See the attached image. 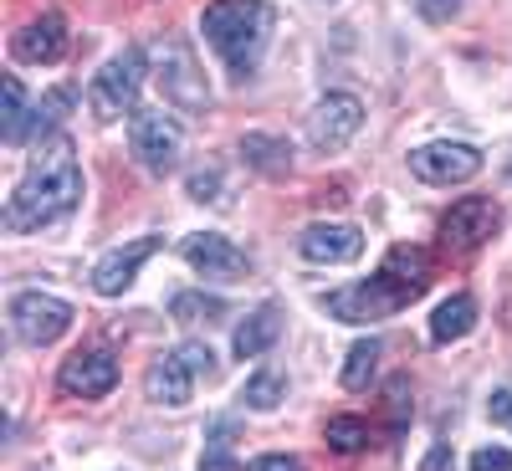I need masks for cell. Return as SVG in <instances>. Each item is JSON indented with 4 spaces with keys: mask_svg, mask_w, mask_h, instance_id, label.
I'll list each match as a JSON object with an SVG mask.
<instances>
[{
    "mask_svg": "<svg viewBox=\"0 0 512 471\" xmlns=\"http://www.w3.org/2000/svg\"><path fill=\"white\" fill-rule=\"evenodd\" d=\"M180 256L200 277H216V282H246V272H251V256L221 231H190L180 241Z\"/></svg>",
    "mask_w": 512,
    "mask_h": 471,
    "instance_id": "cell-11",
    "label": "cell"
},
{
    "mask_svg": "<svg viewBox=\"0 0 512 471\" xmlns=\"http://www.w3.org/2000/svg\"><path fill=\"white\" fill-rule=\"evenodd\" d=\"M128 149H134V164L144 175H169L180 169V154H185V128L169 118L164 108H139L128 118Z\"/></svg>",
    "mask_w": 512,
    "mask_h": 471,
    "instance_id": "cell-5",
    "label": "cell"
},
{
    "mask_svg": "<svg viewBox=\"0 0 512 471\" xmlns=\"http://www.w3.org/2000/svg\"><path fill=\"white\" fill-rule=\"evenodd\" d=\"M477 328V303L472 292H451L446 303L431 313V344H456V338H466Z\"/></svg>",
    "mask_w": 512,
    "mask_h": 471,
    "instance_id": "cell-18",
    "label": "cell"
},
{
    "mask_svg": "<svg viewBox=\"0 0 512 471\" xmlns=\"http://www.w3.org/2000/svg\"><path fill=\"white\" fill-rule=\"evenodd\" d=\"M487 415H492V425H507V431H512V384L492 390V400H487Z\"/></svg>",
    "mask_w": 512,
    "mask_h": 471,
    "instance_id": "cell-32",
    "label": "cell"
},
{
    "mask_svg": "<svg viewBox=\"0 0 512 471\" xmlns=\"http://www.w3.org/2000/svg\"><path fill=\"white\" fill-rule=\"evenodd\" d=\"M251 471H303V461L297 456H256Z\"/></svg>",
    "mask_w": 512,
    "mask_h": 471,
    "instance_id": "cell-34",
    "label": "cell"
},
{
    "mask_svg": "<svg viewBox=\"0 0 512 471\" xmlns=\"http://www.w3.org/2000/svg\"><path fill=\"white\" fill-rule=\"evenodd\" d=\"M200 31H205L210 47H216V57L226 62V72L236 82H246L272 47L277 11L267 0H210L205 16H200Z\"/></svg>",
    "mask_w": 512,
    "mask_h": 471,
    "instance_id": "cell-3",
    "label": "cell"
},
{
    "mask_svg": "<svg viewBox=\"0 0 512 471\" xmlns=\"http://www.w3.org/2000/svg\"><path fill=\"white\" fill-rule=\"evenodd\" d=\"M72 303L57 292H41V287H26L11 297V333L21 338V344H57V338L72 328Z\"/></svg>",
    "mask_w": 512,
    "mask_h": 471,
    "instance_id": "cell-7",
    "label": "cell"
},
{
    "mask_svg": "<svg viewBox=\"0 0 512 471\" xmlns=\"http://www.w3.org/2000/svg\"><path fill=\"white\" fill-rule=\"evenodd\" d=\"M384 395H390V425H395V436L405 431V420H410V384L405 379H390V390H384Z\"/></svg>",
    "mask_w": 512,
    "mask_h": 471,
    "instance_id": "cell-28",
    "label": "cell"
},
{
    "mask_svg": "<svg viewBox=\"0 0 512 471\" xmlns=\"http://www.w3.org/2000/svg\"><path fill=\"white\" fill-rule=\"evenodd\" d=\"M241 400H246V410H256V415H272V410L287 400V379L272 374V369L251 374V379H246V390H241Z\"/></svg>",
    "mask_w": 512,
    "mask_h": 471,
    "instance_id": "cell-23",
    "label": "cell"
},
{
    "mask_svg": "<svg viewBox=\"0 0 512 471\" xmlns=\"http://www.w3.org/2000/svg\"><path fill=\"white\" fill-rule=\"evenodd\" d=\"M364 128V103L354 93H323L308 113V144L318 154H338Z\"/></svg>",
    "mask_w": 512,
    "mask_h": 471,
    "instance_id": "cell-9",
    "label": "cell"
},
{
    "mask_svg": "<svg viewBox=\"0 0 512 471\" xmlns=\"http://www.w3.org/2000/svg\"><path fill=\"white\" fill-rule=\"evenodd\" d=\"M425 287H431V256H425L420 246H390L384 267L369 282L328 292L323 308L338 323H384V318H395L400 308H410Z\"/></svg>",
    "mask_w": 512,
    "mask_h": 471,
    "instance_id": "cell-2",
    "label": "cell"
},
{
    "mask_svg": "<svg viewBox=\"0 0 512 471\" xmlns=\"http://www.w3.org/2000/svg\"><path fill=\"white\" fill-rule=\"evenodd\" d=\"M415 11L431 21V26H446V21L461 16V0H415Z\"/></svg>",
    "mask_w": 512,
    "mask_h": 471,
    "instance_id": "cell-30",
    "label": "cell"
},
{
    "mask_svg": "<svg viewBox=\"0 0 512 471\" xmlns=\"http://www.w3.org/2000/svg\"><path fill=\"white\" fill-rule=\"evenodd\" d=\"M241 154H246V164L256 169V175H267V180H282L292 169V144L277 139V134H246Z\"/></svg>",
    "mask_w": 512,
    "mask_h": 471,
    "instance_id": "cell-19",
    "label": "cell"
},
{
    "mask_svg": "<svg viewBox=\"0 0 512 471\" xmlns=\"http://www.w3.org/2000/svg\"><path fill=\"white\" fill-rule=\"evenodd\" d=\"M72 98H77L72 88H52L47 98H41V103H36V118H31V128H36V134H52V128H57V123L67 118Z\"/></svg>",
    "mask_w": 512,
    "mask_h": 471,
    "instance_id": "cell-26",
    "label": "cell"
},
{
    "mask_svg": "<svg viewBox=\"0 0 512 471\" xmlns=\"http://www.w3.org/2000/svg\"><path fill=\"white\" fill-rule=\"evenodd\" d=\"M139 88H144V52L139 47H123L118 57L103 62V72L93 77L88 88V108L98 123H118L123 113H139Z\"/></svg>",
    "mask_w": 512,
    "mask_h": 471,
    "instance_id": "cell-6",
    "label": "cell"
},
{
    "mask_svg": "<svg viewBox=\"0 0 512 471\" xmlns=\"http://www.w3.org/2000/svg\"><path fill=\"white\" fill-rule=\"evenodd\" d=\"M277 338H282V308H277V303H262L246 323H236L231 349H236V359H262Z\"/></svg>",
    "mask_w": 512,
    "mask_h": 471,
    "instance_id": "cell-17",
    "label": "cell"
},
{
    "mask_svg": "<svg viewBox=\"0 0 512 471\" xmlns=\"http://www.w3.org/2000/svg\"><path fill=\"white\" fill-rule=\"evenodd\" d=\"M472 471H512V451H502V446H482V451L472 456Z\"/></svg>",
    "mask_w": 512,
    "mask_h": 471,
    "instance_id": "cell-31",
    "label": "cell"
},
{
    "mask_svg": "<svg viewBox=\"0 0 512 471\" xmlns=\"http://www.w3.org/2000/svg\"><path fill=\"white\" fill-rule=\"evenodd\" d=\"M185 190H190V200H221V169H195Z\"/></svg>",
    "mask_w": 512,
    "mask_h": 471,
    "instance_id": "cell-29",
    "label": "cell"
},
{
    "mask_svg": "<svg viewBox=\"0 0 512 471\" xmlns=\"http://www.w3.org/2000/svg\"><path fill=\"white\" fill-rule=\"evenodd\" d=\"M169 318L175 323H221L226 318V303L210 292H175L169 297Z\"/></svg>",
    "mask_w": 512,
    "mask_h": 471,
    "instance_id": "cell-22",
    "label": "cell"
},
{
    "mask_svg": "<svg viewBox=\"0 0 512 471\" xmlns=\"http://www.w3.org/2000/svg\"><path fill=\"white\" fill-rule=\"evenodd\" d=\"M323 441H328L338 456H354V451L369 446V420H359V415H333L328 431H323Z\"/></svg>",
    "mask_w": 512,
    "mask_h": 471,
    "instance_id": "cell-24",
    "label": "cell"
},
{
    "mask_svg": "<svg viewBox=\"0 0 512 471\" xmlns=\"http://www.w3.org/2000/svg\"><path fill=\"white\" fill-rule=\"evenodd\" d=\"M159 246H164L159 236H139V241H128V246L103 251V256H98V267H93V292H103V297H123L128 287L139 282L144 262H149Z\"/></svg>",
    "mask_w": 512,
    "mask_h": 471,
    "instance_id": "cell-14",
    "label": "cell"
},
{
    "mask_svg": "<svg viewBox=\"0 0 512 471\" xmlns=\"http://www.w3.org/2000/svg\"><path fill=\"white\" fill-rule=\"evenodd\" d=\"M175 354H180V359L190 364V374H195V379H216V374H221V364H216V354H210L205 344H195V338H190V344H180Z\"/></svg>",
    "mask_w": 512,
    "mask_h": 471,
    "instance_id": "cell-27",
    "label": "cell"
},
{
    "mask_svg": "<svg viewBox=\"0 0 512 471\" xmlns=\"http://www.w3.org/2000/svg\"><path fill=\"white\" fill-rule=\"evenodd\" d=\"M507 185H512V164H507Z\"/></svg>",
    "mask_w": 512,
    "mask_h": 471,
    "instance_id": "cell-35",
    "label": "cell"
},
{
    "mask_svg": "<svg viewBox=\"0 0 512 471\" xmlns=\"http://www.w3.org/2000/svg\"><path fill=\"white\" fill-rule=\"evenodd\" d=\"M200 471H241V461H231V420L210 431V446L200 451Z\"/></svg>",
    "mask_w": 512,
    "mask_h": 471,
    "instance_id": "cell-25",
    "label": "cell"
},
{
    "mask_svg": "<svg viewBox=\"0 0 512 471\" xmlns=\"http://www.w3.org/2000/svg\"><path fill=\"white\" fill-rule=\"evenodd\" d=\"M11 52H16V62H36V67L62 62V57H67V21H62L57 11L26 21V26L11 36Z\"/></svg>",
    "mask_w": 512,
    "mask_h": 471,
    "instance_id": "cell-15",
    "label": "cell"
},
{
    "mask_svg": "<svg viewBox=\"0 0 512 471\" xmlns=\"http://www.w3.org/2000/svg\"><path fill=\"white\" fill-rule=\"evenodd\" d=\"M497 205L487 200V195H466V200H456L446 216H441V246L451 251V256H472L477 246H487L492 241V231H497Z\"/></svg>",
    "mask_w": 512,
    "mask_h": 471,
    "instance_id": "cell-10",
    "label": "cell"
},
{
    "mask_svg": "<svg viewBox=\"0 0 512 471\" xmlns=\"http://www.w3.org/2000/svg\"><path fill=\"white\" fill-rule=\"evenodd\" d=\"M420 471H456V451H451V441H436L431 451H425Z\"/></svg>",
    "mask_w": 512,
    "mask_h": 471,
    "instance_id": "cell-33",
    "label": "cell"
},
{
    "mask_svg": "<svg viewBox=\"0 0 512 471\" xmlns=\"http://www.w3.org/2000/svg\"><path fill=\"white\" fill-rule=\"evenodd\" d=\"M410 175L425 185H466L482 175V149L461 144V139H441V144H420L410 149Z\"/></svg>",
    "mask_w": 512,
    "mask_h": 471,
    "instance_id": "cell-8",
    "label": "cell"
},
{
    "mask_svg": "<svg viewBox=\"0 0 512 471\" xmlns=\"http://www.w3.org/2000/svg\"><path fill=\"white\" fill-rule=\"evenodd\" d=\"M297 251L318 267H344V262H359L364 256V231L349 221H313L297 236Z\"/></svg>",
    "mask_w": 512,
    "mask_h": 471,
    "instance_id": "cell-13",
    "label": "cell"
},
{
    "mask_svg": "<svg viewBox=\"0 0 512 471\" xmlns=\"http://www.w3.org/2000/svg\"><path fill=\"white\" fill-rule=\"evenodd\" d=\"M82 200V164L72 154V139L67 134H52L47 144H41L26 164V175L21 185L11 190L6 200V231L21 236V231H41V226H52L62 216H72Z\"/></svg>",
    "mask_w": 512,
    "mask_h": 471,
    "instance_id": "cell-1",
    "label": "cell"
},
{
    "mask_svg": "<svg viewBox=\"0 0 512 471\" xmlns=\"http://www.w3.org/2000/svg\"><path fill=\"white\" fill-rule=\"evenodd\" d=\"M118 359L108 349H88V354H72L62 369H57V390L67 400H103L113 384H118Z\"/></svg>",
    "mask_w": 512,
    "mask_h": 471,
    "instance_id": "cell-12",
    "label": "cell"
},
{
    "mask_svg": "<svg viewBox=\"0 0 512 471\" xmlns=\"http://www.w3.org/2000/svg\"><path fill=\"white\" fill-rule=\"evenodd\" d=\"M144 395H149L154 405H164V410L190 405V395H195V374H190V364H185L180 354H159V359L144 369Z\"/></svg>",
    "mask_w": 512,
    "mask_h": 471,
    "instance_id": "cell-16",
    "label": "cell"
},
{
    "mask_svg": "<svg viewBox=\"0 0 512 471\" xmlns=\"http://www.w3.org/2000/svg\"><path fill=\"white\" fill-rule=\"evenodd\" d=\"M379 359H384V344L379 338H359V344L349 349V359H344V390H369V379H374V369H379Z\"/></svg>",
    "mask_w": 512,
    "mask_h": 471,
    "instance_id": "cell-21",
    "label": "cell"
},
{
    "mask_svg": "<svg viewBox=\"0 0 512 471\" xmlns=\"http://www.w3.org/2000/svg\"><path fill=\"white\" fill-rule=\"evenodd\" d=\"M31 118H36V108L26 103L21 77H16V72H6V113H0V139H6L11 149H16V144H26V134H31Z\"/></svg>",
    "mask_w": 512,
    "mask_h": 471,
    "instance_id": "cell-20",
    "label": "cell"
},
{
    "mask_svg": "<svg viewBox=\"0 0 512 471\" xmlns=\"http://www.w3.org/2000/svg\"><path fill=\"white\" fill-rule=\"evenodd\" d=\"M154 57V77H159V88H164V103L169 108H180V113H205L210 108V88H205V72L195 62V52L185 47L180 36H164L149 47Z\"/></svg>",
    "mask_w": 512,
    "mask_h": 471,
    "instance_id": "cell-4",
    "label": "cell"
}]
</instances>
